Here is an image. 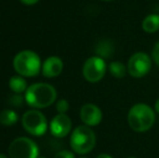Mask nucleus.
<instances>
[{
	"instance_id": "f257e3e1",
	"label": "nucleus",
	"mask_w": 159,
	"mask_h": 158,
	"mask_svg": "<svg viewBox=\"0 0 159 158\" xmlns=\"http://www.w3.org/2000/svg\"><path fill=\"white\" fill-rule=\"evenodd\" d=\"M155 111L145 103H136L128 112L129 127L138 133H144L154 126L156 120Z\"/></svg>"
},
{
	"instance_id": "f03ea898",
	"label": "nucleus",
	"mask_w": 159,
	"mask_h": 158,
	"mask_svg": "<svg viewBox=\"0 0 159 158\" xmlns=\"http://www.w3.org/2000/svg\"><path fill=\"white\" fill-rule=\"evenodd\" d=\"M57 100V90L53 86L44 82H37L30 86L25 92V101L35 108H46Z\"/></svg>"
},
{
	"instance_id": "7ed1b4c3",
	"label": "nucleus",
	"mask_w": 159,
	"mask_h": 158,
	"mask_svg": "<svg viewBox=\"0 0 159 158\" xmlns=\"http://www.w3.org/2000/svg\"><path fill=\"white\" fill-rule=\"evenodd\" d=\"M13 68L23 77H35L40 73L41 61L39 55L30 50L19 52L13 59Z\"/></svg>"
},
{
	"instance_id": "20e7f679",
	"label": "nucleus",
	"mask_w": 159,
	"mask_h": 158,
	"mask_svg": "<svg viewBox=\"0 0 159 158\" xmlns=\"http://www.w3.org/2000/svg\"><path fill=\"white\" fill-rule=\"evenodd\" d=\"M70 147L79 155H86L95 147L96 135L94 131L88 126H78L71 132Z\"/></svg>"
},
{
	"instance_id": "39448f33",
	"label": "nucleus",
	"mask_w": 159,
	"mask_h": 158,
	"mask_svg": "<svg viewBox=\"0 0 159 158\" xmlns=\"http://www.w3.org/2000/svg\"><path fill=\"white\" fill-rule=\"evenodd\" d=\"M22 124L23 128L30 134L35 137L43 135L48 130V121L44 115L39 111L30 110L27 111L22 117Z\"/></svg>"
},
{
	"instance_id": "423d86ee",
	"label": "nucleus",
	"mask_w": 159,
	"mask_h": 158,
	"mask_svg": "<svg viewBox=\"0 0 159 158\" xmlns=\"http://www.w3.org/2000/svg\"><path fill=\"white\" fill-rule=\"evenodd\" d=\"M38 146L30 138L21 137L13 140L9 146L10 158H37Z\"/></svg>"
},
{
	"instance_id": "0eeeda50",
	"label": "nucleus",
	"mask_w": 159,
	"mask_h": 158,
	"mask_svg": "<svg viewBox=\"0 0 159 158\" xmlns=\"http://www.w3.org/2000/svg\"><path fill=\"white\" fill-rule=\"evenodd\" d=\"M153 59L145 52H135L128 61V73L133 78H142L146 76L152 68Z\"/></svg>"
},
{
	"instance_id": "6e6552de",
	"label": "nucleus",
	"mask_w": 159,
	"mask_h": 158,
	"mask_svg": "<svg viewBox=\"0 0 159 158\" xmlns=\"http://www.w3.org/2000/svg\"><path fill=\"white\" fill-rule=\"evenodd\" d=\"M107 70V65L104 59L94 55L91 56L84 62L82 67V75L87 81L91 84L101 81L104 78Z\"/></svg>"
},
{
	"instance_id": "1a4fd4ad",
	"label": "nucleus",
	"mask_w": 159,
	"mask_h": 158,
	"mask_svg": "<svg viewBox=\"0 0 159 158\" xmlns=\"http://www.w3.org/2000/svg\"><path fill=\"white\" fill-rule=\"evenodd\" d=\"M103 114L101 108L93 103H87L82 105L80 110V119L86 126L95 127L101 124Z\"/></svg>"
},
{
	"instance_id": "9d476101",
	"label": "nucleus",
	"mask_w": 159,
	"mask_h": 158,
	"mask_svg": "<svg viewBox=\"0 0 159 158\" xmlns=\"http://www.w3.org/2000/svg\"><path fill=\"white\" fill-rule=\"evenodd\" d=\"M71 130V120L66 114H57L50 122V131L57 139L65 138Z\"/></svg>"
},
{
	"instance_id": "9b49d317",
	"label": "nucleus",
	"mask_w": 159,
	"mask_h": 158,
	"mask_svg": "<svg viewBox=\"0 0 159 158\" xmlns=\"http://www.w3.org/2000/svg\"><path fill=\"white\" fill-rule=\"evenodd\" d=\"M63 61L59 56H50L43 62L41 66L42 75L47 78L59 76L63 70Z\"/></svg>"
},
{
	"instance_id": "f8f14e48",
	"label": "nucleus",
	"mask_w": 159,
	"mask_h": 158,
	"mask_svg": "<svg viewBox=\"0 0 159 158\" xmlns=\"http://www.w3.org/2000/svg\"><path fill=\"white\" fill-rule=\"evenodd\" d=\"M114 51H115V47L114 43L108 39H103L98 42L95 46V52L96 55L102 59H109L113 55Z\"/></svg>"
},
{
	"instance_id": "ddd939ff",
	"label": "nucleus",
	"mask_w": 159,
	"mask_h": 158,
	"mask_svg": "<svg viewBox=\"0 0 159 158\" xmlns=\"http://www.w3.org/2000/svg\"><path fill=\"white\" fill-rule=\"evenodd\" d=\"M142 28L147 34H154L159 30V15L148 14L142 22Z\"/></svg>"
},
{
	"instance_id": "4468645a",
	"label": "nucleus",
	"mask_w": 159,
	"mask_h": 158,
	"mask_svg": "<svg viewBox=\"0 0 159 158\" xmlns=\"http://www.w3.org/2000/svg\"><path fill=\"white\" fill-rule=\"evenodd\" d=\"M9 87L14 93L21 94L23 92H26L27 90V84L26 80L23 78V76H13L9 80Z\"/></svg>"
},
{
	"instance_id": "2eb2a0df",
	"label": "nucleus",
	"mask_w": 159,
	"mask_h": 158,
	"mask_svg": "<svg viewBox=\"0 0 159 158\" xmlns=\"http://www.w3.org/2000/svg\"><path fill=\"white\" fill-rule=\"evenodd\" d=\"M108 70L113 77H115V78H117V79H121L126 76L128 68L126 67V65H125L124 63H121V62H119V61H115L109 64Z\"/></svg>"
},
{
	"instance_id": "dca6fc26",
	"label": "nucleus",
	"mask_w": 159,
	"mask_h": 158,
	"mask_svg": "<svg viewBox=\"0 0 159 158\" xmlns=\"http://www.w3.org/2000/svg\"><path fill=\"white\" fill-rule=\"evenodd\" d=\"M17 114L12 110H3L0 113V124L3 126H13L17 122Z\"/></svg>"
},
{
	"instance_id": "f3484780",
	"label": "nucleus",
	"mask_w": 159,
	"mask_h": 158,
	"mask_svg": "<svg viewBox=\"0 0 159 158\" xmlns=\"http://www.w3.org/2000/svg\"><path fill=\"white\" fill-rule=\"evenodd\" d=\"M69 110V103L67 100L61 99L57 102V111L60 114H65Z\"/></svg>"
},
{
	"instance_id": "a211bd4d",
	"label": "nucleus",
	"mask_w": 159,
	"mask_h": 158,
	"mask_svg": "<svg viewBox=\"0 0 159 158\" xmlns=\"http://www.w3.org/2000/svg\"><path fill=\"white\" fill-rule=\"evenodd\" d=\"M152 59L159 67V41L156 42L155 46H154L153 51H152Z\"/></svg>"
},
{
	"instance_id": "6ab92c4d",
	"label": "nucleus",
	"mask_w": 159,
	"mask_h": 158,
	"mask_svg": "<svg viewBox=\"0 0 159 158\" xmlns=\"http://www.w3.org/2000/svg\"><path fill=\"white\" fill-rule=\"evenodd\" d=\"M54 158H75V155H74V153L69 152V151H60L59 153H57L55 154Z\"/></svg>"
},
{
	"instance_id": "aec40b11",
	"label": "nucleus",
	"mask_w": 159,
	"mask_h": 158,
	"mask_svg": "<svg viewBox=\"0 0 159 158\" xmlns=\"http://www.w3.org/2000/svg\"><path fill=\"white\" fill-rule=\"evenodd\" d=\"M22 102H23V97H22V95L17 94V93L10 97V103L13 106H20L22 104Z\"/></svg>"
},
{
	"instance_id": "412c9836",
	"label": "nucleus",
	"mask_w": 159,
	"mask_h": 158,
	"mask_svg": "<svg viewBox=\"0 0 159 158\" xmlns=\"http://www.w3.org/2000/svg\"><path fill=\"white\" fill-rule=\"evenodd\" d=\"M22 3L27 4V6H33V4H36L39 0H20Z\"/></svg>"
},
{
	"instance_id": "4be33fe9",
	"label": "nucleus",
	"mask_w": 159,
	"mask_h": 158,
	"mask_svg": "<svg viewBox=\"0 0 159 158\" xmlns=\"http://www.w3.org/2000/svg\"><path fill=\"white\" fill-rule=\"evenodd\" d=\"M96 158H113L111 156V155H108V154H105V153H103V154H100Z\"/></svg>"
},
{
	"instance_id": "5701e85b",
	"label": "nucleus",
	"mask_w": 159,
	"mask_h": 158,
	"mask_svg": "<svg viewBox=\"0 0 159 158\" xmlns=\"http://www.w3.org/2000/svg\"><path fill=\"white\" fill-rule=\"evenodd\" d=\"M155 112L159 114V97L156 100V102H155Z\"/></svg>"
},
{
	"instance_id": "b1692460",
	"label": "nucleus",
	"mask_w": 159,
	"mask_h": 158,
	"mask_svg": "<svg viewBox=\"0 0 159 158\" xmlns=\"http://www.w3.org/2000/svg\"><path fill=\"white\" fill-rule=\"evenodd\" d=\"M0 158H8L4 154H0Z\"/></svg>"
},
{
	"instance_id": "393cba45",
	"label": "nucleus",
	"mask_w": 159,
	"mask_h": 158,
	"mask_svg": "<svg viewBox=\"0 0 159 158\" xmlns=\"http://www.w3.org/2000/svg\"><path fill=\"white\" fill-rule=\"evenodd\" d=\"M103 1H113V0H103Z\"/></svg>"
},
{
	"instance_id": "a878e982",
	"label": "nucleus",
	"mask_w": 159,
	"mask_h": 158,
	"mask_svg": "<svg viewBox=\"0 0 159 158\" xmlns=\"http://www.w3.org/2000/svg\"><path fill=\"white\" fill-rule=\"evenodd\" d=\"M37 158H46V157H39V156H38Z\"/></svg>"
},
{
	"instance_id": "bb28decb",
	"label": "nucleus",
	"mask_w": 159,
	"mask_h": 158,
	"mask_svg": "<svg viewBox=\"0 0 159 158\" xmlns=\"http://www.w3.org/2000/svg\"><path fill=\"white\" fill-rule=\"evenodd\" d=\"M127 158H136V157H127Z\"/></svg>"
}]
</instances>
